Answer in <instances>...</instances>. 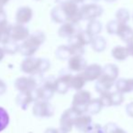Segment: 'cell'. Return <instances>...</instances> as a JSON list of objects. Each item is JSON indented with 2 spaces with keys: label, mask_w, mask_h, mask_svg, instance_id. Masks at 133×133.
I'll return each mask as SVG.
<instances>
[{
  "label": "cell",
  "mask_w": 133,
  "mask_h": 133,
  "mask_svg": "<svg viewBox=\"0 0 133 133\" xmlns=\"http://www.w3.org/2000/svg\"><path fill=\"white\" fill-rule=\"evenodd\" d=\"M45 41V35L41 31H36L30 35L25 40H24L23 44H20L19 52L23 55L33 56L36 53L40 46Z\"/></svg>",
  "instance_id": "1"
},
{
  "label": "cell",
  "mask_w": 133,
  "mask_h": 133,
  "mask_svg": "<svg viewBox=\"0 0 133 133\" xmlns=\"http://www.w3.org/2000/svg\"><path fill=\"white\" fill-rule=\"evenodd\" d=\"M92 37L86 30H80L74 36L69 38L68 46L70 47L72 55H83L84 46L91 44Z\"/></svg>",
  "instance_id": "2"
},
{
  "label": "cell",
  "mask_w": 133,
  "mask_h": 133,
  "mask_svg": "<svg viewBox=\"0 0 133 133\" xmlns=\"http://www.w3.org/2000/svg\"><path fill=\"white\" fill-rule=\"evenodd\" d=\"M50 62L44 58H35L28 56L23 61L21 70L29 74H42L50 68Z\"/></svg>",
  "instance_id": "3"
},
{
  "label": "cell",
  "mask_w": 133,
  "mask_h": 133,
  "mask_svg": "<svg viewBox=\"0 0 133 133\" xmlns=\"http://www.w3.org/2000/svg\"><path fill=\"white\" fill-rule=\"evenodd\" d=\"M60 5L63 8L65 16L67 18V22L77 24L81 20H82L81 15V7H79L78 3L74 0H64Z\"/></svg>",
  "instance_id": "4"
},
{
  "label": "cell",
  "mask_w": 133,
  "mask_h": 133,
  "mask_svg": "<svg viewBox=\"0 0 133 133\" xmlns=\"http://www.w3.org/2000/svg\"><path fill=\"white\" fill-rule=\"evenodd\" d=\"M91 101V95L88 91L80 90L74 94L72 100V108H74L78 113L83 114L87 112V109Z\"/></svg>",
  "instance_id": "5"
},
{
  "label": "cell",
  "mask_w": 133,
  "mask_h": 133,
  "mask_svg": "<svg viewBox=\"0 0 133 133\" xmlns=\"http://www.w3.org/2000/svg\"><path fill=\"white\" fill-rule=\"evenodd\" d=\"M103 13V8L102 5L96 3L86 4L81 6V15H82V20H91L97 19L100 17Z\"/></svg>",
  "instance_id": "6"
},
{
  "label": "cell",
  "mask_w": 133,
  "mask_h": 133,
  "mask_svg": "<svg viewBox=\"0 0 133 133\" xmlns=\"http://www.w3.org/2000/svg\"><path fill=\"white\" fill-rule=\"evenodd\" d=\"M80 114L74 108H70L65 110L60 119L61 130L64 133L70 132L72 129V126H74V121H75L76 118Z\"/></svg>",
  "instance_id": "7"
},
{
  "label": "cell",
  "mask_w": 133,
  "mask_h": 133,
  "mask_svg": "<svg viewBox=\"0 0 133 133\" xmlns=\"http://www.w3.org/2000/svg\"><path fill=\"white\" fill-rule=\"evenodd\" d=\"M72 76L74 75H72V74L67 70H62L59 72L56 84V91L58 93L64 94L68 91L69 88H71V81Z\"/></svg>",
  "instance_id": "8"
},
{
  "label": "cell",
  "mask_w": 133,
  "mask_h": 133,
  "mask_svg": "<svg viewBox=\"0 0 133 133\" xmlns=\"http://www.w3.org/2000/svg\"><path fill=\"white\" fill-rule=\"evenodd\" d=\"M34 114L37 117H51L54 115V108L46 101H39L35 104L33 109Z\"/></svg>",
  "instance_id": "9"
},
{
  "label": "cell",
  "mask_w": 133,
  "mask_h": 133,
  "mask_svg": "<svg viewBox=\"0 0 133 133\" xmlns=\"http://www.w3.org/2000/svg\"><path fill=\"white\" fill-rule=\"evenodd\" d=\"M30 35L29 29L25 27L23 24H16L11 25L10 28V39L14 41H24Z\"/></svg>",
  "instance_id": "10"
},
{
  "label": "cell",
  "mask_w": 133,
  "mask_h": 133,
  "mask_svg": "<svg viewBox=\"0 0 133 133\" xmlns=\"http://www.w3.org/2000/svg\"><path fill=\"white\" fill-rule=\"evenodd\" d=\"M102 69L103 68L98 63H92V64L87 65L82 74L87 82H93L101 77V75L102 74Z\"/></svg>",
  "instance_id": "11"
},
{
  "label": "cell",
  "mask_w": 133,
  "mask_h": 133,
  "mask_svg": "<svg viewBox=\"0 0 133 133\" xmlns=\"http://www.w3.org/2000/svg\"><path fill=\"white\" fill-rule=\"evenodd\" d=\"M92 119L89 114H81L76 118L74 121V127L76 130L83 133H88L91 127L92 126Z\"/></svg>",
  "instance_id": "12"
},
{
  "label": "cell",
  "mask_w": 133,
  "mask_h": 133,
  "mask_svg": "<svg viewBox=\"0 0 133 133\" xmlns=\"http://www.w3.org/2000/svg\"><path fill=\"white\" fill-rule=\"evenodd\" d=\"M15 85L20 91H33L36 89V81L32 77H20L16 81Z\"/></svg>",
  "instance_id": "13"
},
{
  "label": "cell",
  "mask_w": 133,
  "mask_h": 133,
  "mask_svg": "<svg viewBox=\"0 0 133 133\" xmlns=\"http://www.w3.org/2000/svg\"><path fill=\"white\" fill-rule=\"evenodd\" d=\"M114 84H115V81L102 74L101 77L98 80H96V83H95L94 88L97 92L100 93V94H102L104 92L110 91Z\"/></svg>",
  "instance_id": "14"
},
{
  "label": "cell",
  "mask_w": 133,
  "mask_h": 133,
  "mask_svg": "<svg viewBox=\"0 0 133 133\" xmlns=\"http://www.w3.org/2000/svg\"><path fill=\"white\" fill-rule=\"evenodd\" d=\"M87 66V62L82 55H72L68 61V69L72 72H82Z\"/></svg>",
  "instance_id": "15"
},
{
  "label": "cell",
  "mask_w": 133,
  "mask_h": 133,
  "mask_svg": "<svg viewBox=\"0 0 133 133\" xmlns=\"http://www.w3.org/2000/svg\"><path fill=\"white\" fill-rule=\"evenodd\" d=\"M117 35L126 44L133 41V29L127 24H121L118 29Z\"/></svg>",
  "instance_id": "16"
},
{
  "label": "cell",
  "mask_w": 133,
  "mask_h": 133,
  "mask_svg": "<svg viewBox=\"0 0 133 133\" xmlns=\"http://www.w3.org/2000/svg\"><path fill=\"white\" fill-rule=\"evenodd\" d=\"M33 17V10L29 6H22L18 8L16 15V23L18 24H26Z\"/></svg>",
  "instance_id": "17"
},
{
  "label": "cell",
  "mask_w": 133,
  "mask_h": 133,
  "mask_svg": "<svg viewBox=\"0 0 133 133\" xmlns=\"http://www.w3.org/2000/svg\"><path fill=\"white\" fill-rule=\"evenodd\" d=\"M34 91H20L18 96L16 97V103L19 105V107H21L22 109L25 110L28 107V105L30 104V102H33L34 100H35V92Z\"/></svg>",
  "instance_id": "18"
},
{
  "label": "cell",
  "mask_w": 133,
  "mask_h": 133,
  "mask_svg": "<svg viewBox=\"0 0 133 133\" xmlns=\"http://www.w3.org/2000/svg\"><path fill=\"white\" fill-rule=\"evenodd\" d=\"M76 24L66 22V23L62 24V26L58 30V35L62 38H71L77 33V29L75 26Z\"/></svg>",
  "instance_id": "19"
},
{
  "label": "cell",
  "mask_w": 133,
  "mask_h": 133,
  "mask_svg": "<svg viewBox=\"0 0 133 133\" xmlns=\"http://www.w3.org/2000/svg\"><path fill=\"white\" fill-rule=\"evenodd\" d=\"M115 87L118 91L121 93H130L133 92V79H124L119 78L116 80Z\"/></svg>",
  "instance_id": "20"
},
{
  "label": "cell",
  "mask_w": 133,
  "mask_h": 133,
  "mask_svg": "<svg viewBox=\"0 0 133 133\" xmlns=\"http://www.w3.org/2000/svg\"><path fill=\"white\" fill-rule=\"evenodd\" d=\"M111 55L117 61H124L130 56V53L127 46L117 45L111 50Z\"/></svg>",
  "instance_id": "21"
},
{
  "label": "cell",
  "mask_w": 133,
  "mask_h": 133,
  "mask_svg": "<svg viewBox=\"0 0 133 133\" xmlns=\"http://www.w3.org/2000/svg\"><path fill=\"white\" fill-rule=\"evenodd\" d=\"M91 48L93 49V51H95L96 53H102V52H103L106 49V39L103 36H101V35L93 36L91 43Z\"/></svg>",
  "instance_id": "22"
},
{
  "label": "cell",
  "mask_w": 133,
  "mask_h": 133,
  "mask_svg": "<svg viewBox=\"0 0 133 133\" xmlns=\"http://www.w3.org/2000/svg\"><path fill=\"white\" fill-rule=\"evenodd\" d=\"M119 74V70L118 68V66L116 64L113 63H108L102 69V74L107 76V77L110 78L113 81H115L118 79V76Z\"/></svg>",
  "instance_id": "23"
},
{
  "label": "cell",
  "mask_w": 133,
  "mask_h": 133,
  "mask_svg": "<svg viewBox=\"0 0 133 133\" xmlns=\"http://www.w3.org/2000/svg\"><path fill=\"white\" fill-rule=\"evenodd\" d=\"M51 18L54 22L57 24H63L67 22V18L61 5H58L53 8V10L51 11Z\"/></svg>",
  "instance_id": "24"
},
{
  "label": "cell",
  "mask_w": 133,
  "mask_h": 133,
  "mask_svg": "<svg viewBox=\"0 0 133 133\" xmlns=\"http://www.w3.org/2000/svg\"><path fill=\"white\" fill-rule=\"evenodd\" d=\"M86 31L91 35V36H96L99 35L102 31V25L100 21L94 19L91 20L89 22V24L87 25V28H86Z\"/></svg>",
  "instance_id": "25"
},
{
  "label": "cell",
  "mask_w": 133,
  "mask_h": 133,
  "mask_svg": "<svg viewBox=\"0 0 133 133\" xmlns=\"http://www.w3.org/2000/svg\"><path fill=\"white\" fill-rule=\"evenodd\" d=\"M87 80L85 79L83 74H79L76 75L72 76V81H71V88L76 90V91H80L83 88V86L85 85Z\"/></svg>",
  "instance_id": "26"
},
{
  "label": "cell",
  "mask_w": 133,
  "mask_h": 133,
  "mask_svg": "<svg viewBox=\"0 0 133 133\" xmlns=\"http://www.w3.org/2000/svg\"><path fill=\"white\" fill-rule=\"evenodd\" d=\"M102 107H103V105H102L100 98L91 99V102H90L89 106H88L87 112L89 114H91V115H96V114L100 113Z\"/></svg>",
  "instance_id": "27"
},
{
  "label": "cell",
  "mask_w": 133,
  "mask_h": 133,
  "mask_svg": "<svg viewBox=\"0 0 133 133\" xmlns=\"http://www.w3.org/2000/svg\"><path fill=\"white\" fill-rule=\"evenodd\" d=\"M55 56L59 60H67L72 56L70 47L68 45H61L56 49Z\"/></svg>",
  "instance_id": "28"
},
{
  "label": "cell",
  "mask_w": 133,
  "mask_h": 133,
  "mask_svg": "<svg viewBox=\"0 0 133 133\" xmlns=\"http://www.w3.org/2000/svg\"><path fill=\"white\" fill-rule=\"evenodd\" d=\"M4 44V50H5V54H16L17 52H19V47L20 45L17 44L16 41H14L12 39L8 40L6 43H5Z\"/></svg>",
  "instance_id": "29"
},
{
  "label": "cell",
  "mask_w": 133,
  "mask_h": 133,
  "mask_svg": "<svg viewBox=\"0 0 133 133\" xmlns=\"http://www.w3.org/2000/svg\"><path fill=\"white\" fill-rule=\"evenodd\" d=\"M130 11L126 8H119L116 12V19L121 24H127L130 21Z\"/></svg>",
  "instance_id": "30"
},
{
  "label": "cell",
  "mask_w": 133,
  "mask_h": 133,
  "mask_svg": "<svg viewBox=\"0 0 133 133\" xmlns=\"http://www.w3.org/2000/svg\"><path fill=\"white\" fill-rule=\"evenodd\" d=\"M10 28L11 25L8 23L5 25H0V43L5 44L10 40Z\"/></svg>",
  "instance_id": "31"
},
{
  "label": "cell",
  "mask_w": 133,
  "mask_h": 133,
  "mask_svg": "<svg viewBox=\"0 0 133 133\" xmlns=\"http://www.w3.org/2000/svg\"><path fill=\"white\" fill-rule=\"evenodd\" d=\"M110 102H111V106H119L124 101V97H123V93L119 92V91H110Z\"/></svg>",
  "instance_id": "32"
},
{
  "label": "cell",
  "mask_w": 133,
  "mask_h": 133,
  "mask_svg": "<svg viewBox=\"0 0 133 133\" xmlns=\"http://www.w3.org/2000/svg\"><path fill=\"white\" fill-rule=\"evenodd\" d=\"M103 133H128L121 128H119L116 123H107L103 127Z\"/></svg>",
  "instance_id": "33"
},
{
  "label": "cell",
  "mask_w": 133,
  "mask_h": 133,
  "mask_svg": "<svg viewBox=\"0 0 133 133\" xmlns=\"http://www.w3.org/2000/svg\"><path fill=\"white\" fill-rule=\"evenodd\" d=\"M9 122V116L5 109L0 107V132L4 130Z\"/></svg>",
  "instance_id": "34"
},
{
  "label": "cell",
  "mask_w": 133,
  "mask_h": 133,
  "mask_svg": "<svg viewBox=\"0 0 133 133\" xmlns=\"http://www.w3.org/2000/svg\"><path fill=\"white\" fill-rule=\"evenodd\" d=\"M119 26V23L117 19L116 20H111V21L108 22L106 25V29L109 35H117L118 29Z\"/></svg>",
  "instance_id": "35"
},
{
  "label": "cell",
  "mask_w": 133,
  "mask_h": 133,
  "mask_svg": "<svg viewBox=\"0 0 133 133\" xmlns=\"http://www.w3.org/2000/svg\"><path fill=\"white\" fill-rule=\"evenodd\" d=\"M7 24L6 13L3 9V7H0V25H5Z\"/></svg>",
  "instance_id": "36"
},
{
  "label": "cell",
  "mask_w": 133,
  "mask_h": 133,
  "mask_svg": "<svg viewBox=\"0 0 133 133\" xmlns=\"http://www.w3.org/2000/svg\"><path fill=\"white\" fill-rule=\"evenodd\" d=\"M125 110H126V113L128 114L130 117L133 118V102H130V103L127 104Z\"/></svg>",
  "instance_id": "37"
},
{
  "label": "cell",
  "mask_w": 133,
  "mask_h": 133,
  "mask_svg": "<svg viewBox=\"0 0 133 133\" xmlns=\"http://www.w3.org/2000/svg\"><path fill=\"white\" fill-rule=\"evenodd\" d=\"M6 91V85L2 80H0V95L3 94L5 91Z\"/></svg>",
  "instance_id": "38"
},
{
  "label": "cell",
  "mask_w": 133,
  "mask_h": 133,
  "mask_svg": "<svg viewBox=\"0 0 133 133\" xmlns=\"http://www.w3.org/2000/svg\"><path fill=\"white\" fill-rule=\"evenodd\" d=\"M127 48L129 50V53H130V56H133V41L129 44H127Z\"/></svg>",
  "instance_id": "39"
},
{
  "label": "cell",
  "mask_w": 133,
  "mask_h": 133,
  "mask_svg": "<svg viewBox=\"0 0 133 133\" xmlns=\"http://www.w3.org/2000/svg\"><path fill=\"white\" fill-rule=\"evenodd\" d=\"M5 50H4V48L0 47V62L4 59V57H5Z\"/></svg>",
  "instance_id": "40"
},
{
  "label": "cell",
  "mask_w": 133,
  "mask_h": 133,
  "mask_svg": "<svg viewBox=\"0 0 133 133\" xmlns=\"http://www.w3.org/2000/svg\"><path fill=\"white\" fill-rule=\"evenodd\" d=\"M9 2V0H0V7H3Z\"/></svg>",
  "instance_id": "41"
},
{
  "label": "cell",
  "mask_w": 133,
  "mask_h": 133,
  "mask_svg": "<svg viewBox=\"0 0 133 133\" xmlns=\"http://www.w3.org/2000/svg\"><path fill=\"white\" fill-rule=\"evenodd\" d=\"M74 1L77 2V3L79 4V3H83V2L85 1V0H74Z\"/></svg>",
  "instance_id": "42"
},
{
  "label": "cell",
  "mask_w": 133,
  "mask_h": 133,
  "mask_svg": "<svg viewBox=\"0 0 133 133\" xmlns=\"http://www.w3.org/2000/svg\"><path fill=\"white\" fill-rule=\"evenodd\" d=\"M106 2H108V3H112V2H115L116 0H105Z\"/></svg>",
  "instance_id": "43"
},
{
  "label": "cell",
  "mask_w": 133,
  "mask_h": 133,
  "mask_svg": "<svg viewBox=\"0 0 133 133\" xmlns=\"http://www.w3.org/2000/svg\"><path fill=\"white\" fill-rule=\"evenodd\" d=\"M132 18H133V14H132Z\"/></svg>",
  "instance_id": "44"
}]
</instances>
